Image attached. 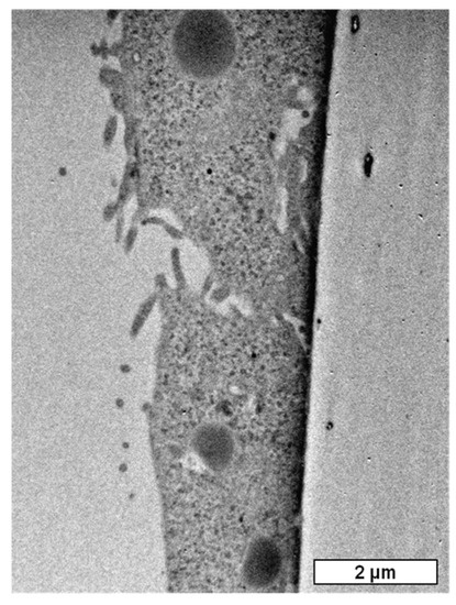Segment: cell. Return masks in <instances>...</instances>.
<instances>
[{
	"instance_id": "6da1fadb",
	"label": "cell",
	"mask_w": 456,
	"mask_h": 605,
	"mask_svg": "<svg viewBox=\"0 0 456 605\" xmlns=\"http://www.w3.org/2000/svg\"><path fill=\"white\" fill-rule=\"evenodd\" d=\"M282 565L278 546L268 537H258L249 544L243 562V578L247 585L262 588L271 585Z\"/></svg>"
},
{
	"instance_id": "7a4b0ae2",
	"label": "cell",
	"mask_w": 456,
	"mask_h": 605,
	"mask_svg": "<svg viewBox=\"0 0 456 605\" xmlns=\"http://www.w3.org/2000/svg\"><path fill=\"white\" fill-rule=\"evenodd\" d=\"M191 447L203 465L214 472L229 468L235 448L230 430L219 424L199 428L192 437Z\"/></svg>"
}]
</instances>
